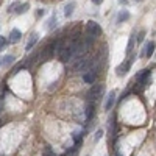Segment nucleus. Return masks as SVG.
I'll return each instance as SVG.
<instances>
[{"mask_svg":"<svg viewBox=\"0 0 156 156\" xmlns=\"http://www.w3.org/2000/svg\"><path fill=\"white\" fill-rule=\"evenodd\" d=\"M103 92H105V84H94L92 89L87 92V101H95L100 100Z\"/></svg>","mask_w":156,"mask_h":156,"instance_id":"obj_1","label":"nucleus"},{"mask_svg":"<svg viewBox=\"0 0 156 156\" xmlns=\"http://www.w3.org/2000/svg\"><path fill=\"white\" fill-rule=\"evenodd\" d=\"M97 73H98V66H95V64H92L84 73H83V81L84 83H94L95 78H97Z\"/></svg>","mask_w":156,"mask_h":156,"instance_id":"obj_2","label":"nucleus"},{"mask_svg":"<svg viewBox=\"0 0 156 156\" xmlns=\"http://www.w3.org/2000/svg\"><path fill=\"white\" fill-rule=\"evenodd\" d=\"M55 48H56V42H51L48 45H45V48L41 51V62H45V61H50L53 58V53H55Z\"/></svg>","mask_w":156,"mask_h":156,"instance_id":"obj_3","label":"nucleus"},{"mask_svg":"<svg viewBox=\"0 0 156 156\" xmlns=\"http://www.w3.org/2000/svg\"><path fill=\"white\" fill-rule=\"evenodd\" d=\"M86 31H87V34L89 36H92V37H98L100 34H101V27L97 23V22H94V20H89L87 23H86Z\"/></svg>","mask_w":156,"mask_h":156,"instance_id":"obj_4","label":"nucleus"},{"mask_svg":"<svg viewBox=\"0 0 156 156\" xmlns=\"http://www.w3.org/2000/svg\"><path fill=\"white\" fill-rule=\"evenodd\" d=\"M58 58H59V61L64 62V64L70 61V58H72V51H70L69 45H62V47L58 48Z\"/></svg>","mask_w":156,"mask_h":156,"instance_id":"obj_5","label":"nucleus"},{"mask_svg":"<svg viewBox=\"0 0 156 156\" xmlns=\"http://www.w3.org/2000/svg\"><path fill=\"white\" fill-rule=\"evenodd\" d=\"M148 80H150V70H140V72L137 73V76H136V83H137L140 87L147 86Z\"/></svg>","mask_w":156,"mask_h":156,"instance_id":"obj_6","label":"nucleus"},{"mask_svg":"<svg viewBox=\"0 0 156 156\" xmlns=\"http://www.w3.org/2000/svg\"><path fill=\"white\" fill-rule=\"evenodd\" d=\"M154 48H156V44H154V41H150V42H147V44L144 45V48H142V51H140V56H142V58H151V55H153Z\"/></svg>","mask_w":156,"mask_h":156,"instance_id":"obj_7","label":"nucleus"},{"mask_svg":"<svg viewBox=\"0 0 156 156\" xmlns=\"http://www.w3.org/2000/svg\"><path fill=\"white\" fill-rule=\"evenodd\" d=\"M129 67H131V62H129V61H123L122 64H119V66L115 67V75H117V76L126 75V72L129 70Z\"/></svg>","mask_w":156,"mask_h":156,"instance_id":"obj_8","label":"nucleus"},{"mask_svg":"<svg viewBox=\"0 0 156 156\" xmlns=\"http://www.w3.org/2000/svg\"><path fill=\"white\" fill-rule=\"evenodd\" d=\"M20 37H22V33H20L17 28H14V30H11V33H9V36H8L6 41H8L9 44H16V42L20 41Z\"/></svg>","mask_w":156,"mask_h":156,"instance_id":"obj_9","label":"nucleus"},{"mask_svg":"<svg viewBox=\"0 0 156 156\" xmlns=\"http://www.w3.org/2000/svg\"><path fill=\"white\" fill-rule=\"evenodd\" d=\"M94 109H95L94 101H87V108L84 109V119H86V122H90V120H92V117H94Z\"/></svg>","mask_w":156,"mask_h":156,"instance_id":"obj_10","label":"nucleus"},{"mask_svg":"<svg viewBox=\"0 0 156 156\" xmlns=\"http://www.w3.org/2000/svg\"><path fill=\"white\" fill-rule=\"evenodd\" d=\"M114 103H115V90H111V92L108 94V97H106V101H105V109L106 111L112 109Z\"/></svg>","mask_w":156,"mask_h":156,"instance_id":"obj_11","label":"nucleus"},{"mask_svg":"<svg viewBox=\"0 0 156 156\" xmlns=\"http://www.w3.org/2000/svg\"><path fill=\"white\" fill-rule=\"evenodd\" d=\"M39 41V34L37 33H33V34H30V39H28V42H27V47H25V48H27L28 51L30 50H33V47L36 45V42Z\"/></svg>","mask_w":156,"mask_h":156,"instance_id":"obj_12","label":"nucleus"},{"mask_svg":"<svg viewBox=\"0 0 156 156\" xmlns=\"http://www.w3.org/2000/svg\"><path fill=\"white\" fill-rule=\"evenodd\" d=\"M56 25H58V22H56V16L53 14L48 20H47V23H45V28L48 30V31H51V30H55L56 28Z\"/></svg>","mask_w":156,"mask_h":156,"instance_id":"obj_13","label":"nucleus"},{"mask_svg":"<svg viewBox=\"0 0 156 156\" xmlns=\"http://www.w3.org/2000/svg\"><path fill=\"white\" fill-rule=\"evenodd\" d=\"M73 9H75V2H70V3H67L66 6H64V16H66L67 19L73 14Z\"/></svg>","mask_w":156,"mask_h":156,"instance_id":"obj_14","label":"nucleus"},{"mask_svg":"<svg viewBox=\"0 0 156 156\" xmlns=\"http://www.w3.org/2000/svg\"><path fill=\"white\" fill-rule=\"evenodd\" d=\"M134 42H136V34L133 33L131 36H129V41H128V47H126V55H128V56L131 55V51H133V48H134Z\"/></svg>","mask_w":156,"mask_h":156,"instance_id":"obj_15","label":"nucleus"},{"mask_svg":"<svg viewBox=\"0 0 156 156\" xmlns=\"http://www.w3.org/2000/svg\"><path fill=\"white\" fill-rule=\"evenodd\" d=\"M128 19H129V12H128L126 9H123V11L119 12V16H117V23L125 22V20H128Z\"/></svg>","mask_w":156,"mask_h":156,"instance_id":"obj_16","label":"nucleus"},{"mask_svg":"<svg viewBox=\"0 0 156 156\" xmlns=\"http://www.w3.org/2000/svg\"><path fill=\"white\" fill-rule=\"evenodd\" d=\"M28 8H30V5H28V3H23V5H20V3H19L14 12H16V14H23V12H27V11H28Z\"/></svg>","mask_w":156,"mask_h":156,"instance_id":"obj_17","label":"nucleus"},{"mask_svg":"<svg viewBox=\"0 0 156 156\" xmlns=\"http://www.w3.org/2000/svg\"><path fill=\"white\" fill-rule=\"evenodd\" d=\"M14 56H12V55H6V56H3L2 58V66H9V64H12V62H14Z\"/></svg>","mask_w":156,"mask_h":156,"instance_id":"obj_18","label":"nucleus"},{"mask_svg":"<svg viewBox=\"0 0 156 156\" xmlns=\"http://www.w3.org/2000/svg\"><path fill=\"white\" fill-rule=\"evenodd\" d=\"M25 66H27V64H25V62H19L17 64V66L14 67V69H12V75H16V73H19V70H22Z\"/></svg>","mask_w":156,"mask_h":156,"instance_id":"obj_19","label":"nucleus"},{"mask_svg":"<svg viewBox=\"0 0 156 156\" xmlns=\"http://www.w3.org/2000/svg\"><path fill=\"white\" fill-rule=\"evenodd\" d=\"M101 136H103V129H97V133L94 136V142H98L101 139Z\"/></svg>","mask_w":156,"mask_h":156,"instance_id":"obj_20","label":"nucleus"},{"mask_svg":"<svg viewBox=\"0 0 156 156\" xmlns=\"http://www.w3.org/2000/svg\"><path fill=\"white\" fill-rule=\"evenodd\" d=\"M17 5H19V2H14V3H11V5L8 6V12H14V11H16V8H17Z\"/></svg>","mask_w":156,"mask_h":156,"instance_id":"obj_21","label":"nucleus"},{"mask_svg":"<svg viewBox=\"0 0 156 156\" xmlns=\"http://www.w3.org/2000/svg\"><path fill=\"white\" fill-rule=\"evenodd\" d=\"M6 42H8L6 39H5V37H2V36H0V51H2V50H3L5 47H6Z\"/></svg>","mask_w":156,"mask_h":156,"instance_id":"obj_22","label":"nucleus"},{"mask_svg":"<svg viewBox=\"0 0 156 156\" xmlns=\"http://www.w3.org/2000/svg\"><path fill=\"white\" fill-rule=\"evenodd\" d=\"M144 34H145L144 31H140V33L137 34V42H142V39H144Z\"/></svg>","mask_w":156,"mask_h":156,"instance_id":"obj_23","label":"nucleus"},{"mask_svg":"<svg viewBox=\"0 0 156 156\" xmlns=\"http://www.w3.org/2000/svg\"><path fill=\"white\" fill-rule=\"evenodd\" d=\"M103 2V0H92V3H95V5H100Z\"/></svg>","mask_w":156,"mask_h":156,"instance_id":"obj_24","label":"nucleus"},{"mask_svg":"<svg viewBox=\"0 0 156 156\" xmlns=\"http://www.w3.org/2000/svg\"><path fill=\"white\" fill-rule=\"evenodd\" d=\"M115 156H123V154H120V153H117V154H115Z\"/></svg>","mask_w":156,"mask_h":156,"instance_id":"obj_25","label":"nucleus"},{"mask_svg":"<svg viewBox=\"0 0 156 156\" xmlns=\"http://www.w3.org/2000/svg\"><path fill=\"white\" fill-rule=\"evenodd\" d=\"M0 66H2V58H0Z\"/></svg>","mask_w":156,"mask_h":156,"instance_id":"obj_26","label":"nucleus"}]
</instances>
